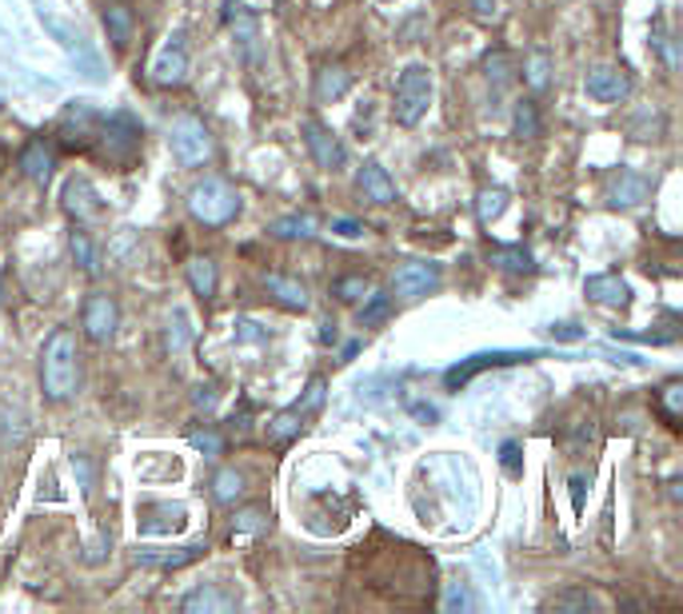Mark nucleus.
Returning a JSON list of instances; mask_svg holds the SVG:
<instances>
[{"label":"nucleus","mask_w":683,"mask_h":614,"mask_svg":"<svg viewBox=\"0 0 683 614\" xmlns=\"http://www.w3.org/2000/svg\"><path fill=\"white\" fill-rule=\"evenodd\" d=\"M41 387L53 403H68L81 387V352L68 327H56L41 347Z\"/></svg>","instance_id":"1"},{"label":"nucleus","mask_w":683,"mask_h":614,"mask_svg":"<svg viewBox=\"0 0 683 614\" xmlns=\"http://www.w3.org/2000/svg\"><path fill=\"white\" fill-rule=\"evenodd\" d=\"M189 212L192 219H200L204 228H224L228 219H236L241 212V196L236 187L221 176H204L189 187Z\"/></svg>","instance_id":"2"},{"label":"nucleus","mask_w":683,"mask_h":614,"mask_svg":"<svg viewBox=\"0 0 683 614\" xmlns=\"http://www.w3.org/2000/svg\"><path fill=\"white\" fill-rule=\"evenodd\" d=\"M431 93H436V84H431V68L428 64H408L396 80V100H392V116H396L399 128H416L428 116L431 108Z\"/></svg>","instance_id":"3"},{"label":"nucleus","mask_w":683,"mask_h":614,"mask_svg":"<svg viewBox=\"0 0 683 614\" xmlns=\"http://www.w3.org/2000/svg\"><path fill=\"white\" fill-rule=\"evenodd\" d=\"M169 148L184 168L209 164L212 136H209V128H204V120H196V116H177L169 128Z\"/></svg>","instance_id":"4"},{"label":"nucleus","mask_w":683,"mask_h":614,"mask_svg":"<svg viewBox=\"0 0 683 614\" xmlns=\"http://www.w3.org/2000/svg\"><path fill=\"white\" fill-rule=\"evenodd\" d=\"M436 288H440V263L431 260L399 263L396 276H392V295H399V300H424Z\"/></svg>","instance_id":"5"},{"label":"nucleus","mask_w":683,"mask_h":614,"mask_svg":"<svg viewBox=\"0 0 683 614\" xmlns=\"http://www.w3.org/2000/svg\"><path fill=\"white\" fill-rule=\"evenodd\" d=\"M189 44H184V32H172L169 41L160 44L157 61H152V80L164 84V88H177V84L189 80Z\"/></svg>","instance_id":"6"},{"label":"nucleus","mask_w":683,"mask_h":614,"mask_svg":"<svg viewBox=\"0 0 683 614\" xmlns=\"http://www.w3.org/2000/svg\"><path fill=\"white\" fill-rule=\"evenodd\" d=\"M300 132H305V144H308V152H312V160L324 168V172H340V168L348 164V152H344V144H340V136L332 132V128H324L320 120L308 116L305 125H300Z\"/></svg>","instance_id":"7"},{"label":"nucleus","mask_w":683,"mask_h":614,"mask_svg":"<svg viewBox=\"0 0 683 614\" xmlns=\"http://www.w3.org/2000/svg\"><path fill=\"white\" fill-rule=\"evenodd\" d=\"M61 200H64V212H68L76 224H93V219H100V212H105L100 192H96L88 176H68L64 180Z\"/></svg>","instance_id":"8"},{"label":"nucleus","mask_w":683,"mask_h":614,"mask_svg":"<svg viewBox=\"0 0 683 614\" xmlns=\"http://www.w3.org/2000/svg\"><path fill=\"white\" fill-rule=\"evenodd\" d=\"M81 323H85V335L93 340V344H108L116 335V323H120V308H116L113 295L96 292L85 300V315H81Z\"/></svg>","instance_id":"9"},{"label":"nucleus","mask_w":683,"mask_h":614,"mask_svg":"<svg viewBox=\"0 0 683 614\" xmlns=\"http://www.w3.org/2000/svg\"><path fill=\"white\" fill-rule=\"evenodd\" d=\"M584 88H588V96L599 100V105H620V100L631 96V76L620 73V68H611V64H599V68L588 73Z\"/></svg>","instance_id":"10"},{"label":"nucleus","mask_w":683,"mask_h":614,"mask_svg":"<svg viewBox=\"0 0 683 614\" xmlns=\"http://www.w3.org/2000/svg\"><path fill=\"white\" fill-rule=\"evenodd\" d=\"M584 292H588V300L604 303V308H628L631 303V288L620 276H591V280L584 283Z\"/></svg>","instance_id":"11"},{"label":"nucleus","mask_w":683,"mask_h":614,"mask_svg":"<svg viewBox=\"0 0 683 614\" xmlns=\"http://www.w3.org/2000/svg\"><path fill=\"white\" fill-rule=\"evenodd\" d=\"M224 21L232 24V32H236V41L244 44V53L253 56L256 41H260V24H256L253 12L244 9L241 0H224Z\"/></svg>","instance_id":"12"},{"label":"nucleus","mask_w":683,"mask_h":614,"mask_svg":"<svg viewBox=\"0 0 683 614\" xmlns=\"http://www.w3.org/2000/svg\"><path fill=\"white\" fill-rule=\"evenodd\" d=\"M360 192H364L369 200H376V204H396V200H399L392 176L376 164V160H369V164L360 168Z\"/></svg>","instance_id":"13"},{"label":"nucleus","mask_w":683,"mask_h":614,"mask_svg":"<svg viewBox=\"0 0 683 614\" xmlns=\"http://www.w3.org/2000/svg\"><path fill=\"white\" fill-rule=\"evenodd\" d=\"M21 168L32 184H49V180H53V168H56L53 148L44 144V140H32V144L21 152Z\"/></svg>","instance_id":"14"},{"label":"nucleus","mask_w":683,"mask_h":614,"mask_svg":"<svg viewBox=\"0 0 683 614\" xmlns=\"http://www.w3.org/2000/svg\"><path fill=\"white\" fill-rule=\"evenodd\" d=\"M232 599L224 591H216V586H196V591H189L184 599H180V611L184 614H224L232 611Z\"/></svg>","instance_id":"15"},{"label":"nucleus","mask_w":683,"mask_h":614,"mask_svg":"<svg viewBox=\"0 0 683 614\" xmlns=\"http://www.w3.org/2000/svg\"><path fill=\"white\" fill-rule=\"evenodd\" d=\"M515 359H536V352H500V355H472L468 364H460V367H452V371L444 375V384L448 387H456V384H468L480 367H488V364H515Z\"/></svg>","instance_id":"16"},{"label":"nucleus","mask_w":683,"mask_h":614,"mask_svg":"<svg viewBox=\"0 0 683 614\" xmlns=\"http://www.w3.org/2000/svg\"><path fill=\"white\" fill-rule=\"evenodd\" d=\"M268 295H276V303H285L288 312H305L308 308V288L292 276H264Z\"/></svg>","instance_id":"17"},{"label":"nucleus","mask_w":683,"mask_h":614,"mask_svg":"<svg viewBox=\"0 0 683 614\" xmlns=\"http://www.w3.org/2000/svg\"><path fill=\"white\" fill-rule=\"evenodd\" d=\"M348 88H352V73H348V68H340V64H328V68H320V73H316V100H320V105H332V100H340Z\"/></svg>","instance_id":"18"},{"label":"nucleus","mask_w":683,"mask_h":614,"mask_svg":"<svg viewBox=\"0 0 683 614\" xmlns=\"http://www.w3.org/2000/svg\"><path fill=\"white\" fill-rule=\"evenodd\" d=\"M189 288L200 295V300H212V295H216V288H221V271H216V260H209V256H196V260H189Z\"/></svg>","instance_id":"19"},{"label":"nucleus","mask_w":683,"mask_h":614,"mask_svg":"<svg viewBox=\"0 0 683 614\" xmlns=\"http://www.w3.org/2000/svg\"><path fill=\"white\" fill-rule=\"evenodd\" d=\"M608 196L616 208H631V204H640V200L648 196V180H643L640 172H620V176L611 180Z\"/></svg>","instance_id":"20"},{"label":"nucleus","mask_w":683,"mask_h":614,"mask_svg":"<svg viewBox=\"0 0 683 614\" xmlns=\"http://www.w3.org/2000/svg\"><path fill=\"white\" fill-rule=\"evenodd\" d=\"M132 29H137L132 9H128V4H108L105 9V32H108V41H113L116 49H125V44L132 41Z\"/></svg>","instance_id":"21"},{"label":"nucleus","mask_w":683,"mask_h":614,"mask_svg":"<svg viewBox=\"0 0 683 614\" xmlns=\"http://www.w3.org/2000/svg\"><path fill=\"white\" fill-rule=\"evenodd\" d=\"M204 551H209V547L192 542V547H180V551H172V554H137V562H140V567H164V571H180V567L196 562Z\"/></svg>","instance_id":"22"},{"label":"nucleus","mask_w":683,"mask_h":614,"mask_svg":"<svg viewBox=\"0 0 683 614\" xmlns=\"http://www.w3.org/2000/svg\"><path fill=\"white\" fill-rule=\"evenodd\" d=\"M268 231L280 236V240H308V236H316V216H308V212H292V216L276 219Z\"/></svg>","instance_id":"23"},{"label":"nucleus","mask_w":683,"mask_h":614,"mask_svg":"<svg viewBox=\"0 0 683 614\" xmlns=\"http://www.w3.org/2000/svg\"><path fill=\"white\" fill-rule=\"evenodd\" d=\"M540 128H544V120H540L536 100H520L512 112V132L520 136V140H532V136H540Z\"/></svg>","instance_id":"24"},{"label":"nucleus","mask_w":683,"mask_h":614,"mask_svg":"<svg viewBox=\"0 0 683 614\" xmlns=\"http://www.w3.org/2000/svg\"><path fill=\"white\" fill-rule=\"evenodd\" d=\"M504 212H508V192L504 187H484V192L476 196V216H480V224H495Z\"/></svg>","instance_id":"25"},{"label":"nucleus","mask_w":683,"mask_h":614,"mask_svg":"<svg viewBox=\"0 0 683 614\" xmlns=\"http://www.w3.org/2000/svg\"><path fill=\"white\" fill-rule=\"evenodd\" d=\"M212 495L221 503H236L244 495V475L236 467H221L212 475Z\"/></svg>","instance_id":"26"},{"label":"nucleus","mask_w":683,"mask_h":614,"mask_svg":"<svg viewBox=\"0 0 683 614\" xmlns=\"http://www.w3.org/2000/svg\"><path fill=\"white\" fill-rule=\"evenodd\" d=\"M300 411H296V407H288V411H280V416L273 419V423H268V439H276V443H288V439L292 435H300V428H305V423H300Z\"/></svg>","instance_id":"27"},{"label":"nucleus","mask_w":683,"mask_h":614,"mask_svg":"<svg viewBox=\"0 0 683 614\" xmlns=\"http://www.w3.org/2000/svg\"><path fill=\"white\" fill-rule=\"evenodd\" d=\"M476 606V599H472V586L463 583V579H452V583L444 586V611L448 614H456V611H472Z\"/></svg>","instance_id":"28"},{"label":"nucleus","mask_w":683,"mask_h":614,"mask_svg":"<svg viewBox=\"0 0 683 614\" xmlns=\"http://www.w3.org/2000/svg\"><path fill=\"white\" fill-rule=\"evenodd\" d=\"M68 248H73V260L81 263L88 276H96V271H100V263H96V248H93V240H88V231H73V236H68Z\"/></svg>","instance_id":"29"},{"label":"nucleus","mask_w":683,"mask_h":614,"mask_svg":"<svg viewBox=\"0 0 683 614\" xmlns=\"http://www.w3.org/2000/svg\"><path fill=\"white\" fill-rule=\"evenodd\" d=\"M160 519H145L140 523V531L145 535H164V531H180V523H184V510L180 507H157Z\"/></svg>","instance_id":"30"},{"label":"nucleus","mask_w":683,"mask_h":614,"mask_svg":"<svg viewBox=\"0 0 683 614\" xmlns=\"http://www.w3.org/2000/svg\"><path fill=\"white\" fill-rule=\"evenodd\" d=\"M392 315V295L376 292L364 308H360V327H376V323H384Z\"/></svg>","instance_id":"31"},{"label":"nucleus","mask_w":683,"mask_h":614,"mask_svg":"<svg viewBox=\"0 0 683 614\" xmlns=\"http://www.w3.org/2000/svg\"><path fill=\"white\" fill-rule=\"evenodd\" d=\"M492 260L500 263V268H508V271H524V276H527V271H536V263H532V251H527V248H500Z\"/></svg>","instance_id":"32"},{"label":"nucleus","mask_w":683,"mask_h":614,"mask_svg":"<svg viewBox=\"0 0 683 614\" xmlns=\"http://www.w3.org/2000/svg\"><path fill=\"white\" fill-rule=\"evenodd\" d=\"M232 527H236V535H264L268 531V515H264L260 507H244L236 519H232Z\"/></svg>","instance_id":"33"},{"label":"nucleus","mask_w":683,"mask_h":614,"mask_svg":"<svg viewBox=\"0 0 683 614\" xmlns=\"http://www.w3.org/2000/svg\"><path fill=\"white\" fill-rule=\"evenodd\" d=\"M547 73H552V61H547V53H532L527 56V64H524V80H527V88H547Z\"/></svg>","instance_id":"34"},{"label":"nucleus","mask_w":683,"mask_h":614,"mask_svg":"<svg viewBox=\"0 0 683 614\" xmlns=\"http://www.w3.org/2000/svg\"><path fill=\"white\" fill-rule=\"evenodd\" d=\"M552 606H556V611H599L596 599H591V594H584V591L556 594V599H552Z\"/></svg>","instance_id":"35"},{"label":"nucleus","mask_w":683,"mask_h":614,"mask_svg":"<svg viewBox=\"0 0 683 614\" xmlns=\"http://www.w3.org/2000/svg\"><path fill=\"white\" fill-rule=\"evenodd\" d=\"M189 443L200 451V455H221V451H224V439L216 435V431H192Z\"/></svg>","instance_id":"36"},{"label":"nucleus","mask_w":683,"mask_h":614,"mask_svg":"<svg viewBox=\"0 0 683 614\" xmlns=\"http://www.w3.org/2000/svg\"><path fill=\"white\" fill-rule=\"evenodd\" d=\"M320 403H324V379H312V384L305 387V399L296 403V411H300V416H308V411H316Z\"/></svg>","instance_id":"37"},{"label":"nucleus","mask_w":683,"mask_h":614,"mask_svg":"<svg viewBox=\"0 0 683 614\" xmlns=\"http://www.w3.org/2000/svg\"><path fill=\"white\" fill-rule=\"evenodd\" d=\"M337 295L340 300H360V295H364V280H360V276H344V280L337 283Z\"/></svg>","instance_id":"38"},{"label":"nucleus","mask_w":683,"mask_h":614,"mask_svg":"<svg viewBox=\"0 0 683 614\" xmlns=\"http://www.w3.org/2000/svg\"><path fill=\"white\" fill-rule=\"evenodd\" d=\"M663 407H668V419H680V407H683V387L680 384L663 387Z\"/></svg>","instance_id":"39"},{"label":"nucleus","mask_w":683,"mask_h":614,"mask_svg":"<svg viewBox=\"0 0 683 614\" xmlns=\"http://www.w3.org/2000/svg\"><path fill=\"white\" fill-rule=\"evenodd\" d=\"M484 68H488V76H495V80H504L508 76V68H512V56L508 53H492L484 61Z\"/></svg>","instance_id":"40"},{"label":"nucleus","mask_w":683,"mask_h":614,"mask_svg":"<svg viewBox=\"0 0 683 614\" xmlns=\"http://www.w3.org/2000/svg\"><path fill=\"white\" fill-rule=\"evenodd\" d=\"M500 463H504L508 475H520V448H515V443H504V448H500Z\"/></svg>","instance_id":"41"},{"label":"nucleus","mask_w":683,"mask_h":614,"mask_svg":"<svg viewBox=\"0 0 683 614\" xmlns=\"http://www.w3.org/2000/svg\"><path fill=\"white\" fill-rule=\"evenodd\" d=\"M332 231H337V236H344V240H356V236H364V224H356V219H337V224H332Z\"/></svg>","instance_id":"42"},{"label":"nucleus","mask_w":683,"mask_h":614,"mask_svg":"<svg viewBox=\"0 0 683 614\" xmlns=\"http://www.w3.org/2000/svg\"><path fill=\"white\" fill-rule=\"evenodd\" d=\"M192 403H196V407H212V403H216V387L200 384L196 391H192Z\"/></svg>","instance_id":"43"},{"label":"nucleus","mask_w":683,"mask_h":614,"mask_svg":"<svg viewBox=\"0 0 683 614\" xmlns=\"http://www.w3.org/2000/svg\"><path fill=\"white\" fill-rule=\"evenodd\" d=\"M584 487H588V480H584V475H572V507H576V515L584 510Z\"/></svg>","instance_id":"44"},{"label":"nucleus","mask_w":683,"mask_h":614,"mask_svg":"<svg viewBox=\"0 0 683 614\" xmlns=\"http://www.w3.org/2000/svg\"><path fill=\"white\" fill-rule=\"evenodd\" d=\"M468 9H472L480 21H492V17H495V0H468Z\"/></svg>","instance_id":"45"},{"label":"nucleus","mask_w":683,"mask_h":614,"mask_svg":"<svg viewBox=\"0 0 683 614\" xmlns=\"http://www.w3.org/2000/svg\"><path fill=\"white\" fill-rule=\"evenodd\" d=\"M552 335H556V340H579L584 332H579L576 323H556V327H552Z\"/></svg>","instance_id":"46"},{"label":"nucleus","mask_w":683,"mask_h":614,"mask_svg":"<svg viewBox=\"0 0 683 614\" xmlns=\"http://www.w3.org/2000/svg\"><path fill=\"white\" fill-rule=\"evenodd\" d=\"M324 344H337V323H324V332H320Z\"/></svg>","instance_id":"47"}]
</instances>
